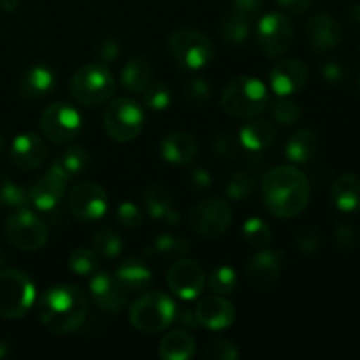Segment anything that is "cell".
<instances>
[{"label": "cell", "instance_id": "obj_13", "mask_svg": "<svg viewBox=\"0 0 360 360\" xmlns=\"http://www.w3.org/2000/svg\"><path fill=\"white\" fill-rule=\"evenodd\" d=\"M69 211L81 221H95L108 211V193L98 183L81 181L69 192Z\"/></svg>", "mask_w": 360, "mask_h": 360}, {"label": "cell", "instance_id": "obj_15", "mask_svg": "<svg viewBox=\"0 0 360 360\" xmlns=\"http://www.w3.org/2000/svg\"><path fill=\"white\" fill-rule=\"evenodd\" d=\"M308 76V65L302 60L287 58L271 69L269 83L274 94L280 97H290L306 86Z\"/></svg>", "mask_w": 360, "mask_h": 360}, {"label": "cell", "instance_id": "obj_52", "mask_svg": "<svg viewBox=\"0 0 360 360\" xmlns=\"http://www.w3.org/2000/svg\"><path fill=\"white\" fill-rule=\"evenodd\" d=\"M281 7L290 14H302L311 7L313 0H278Z\"/></svg>", "mask_w": 360, "mask_h": 360}, {"label": "cell", "instance_id": "obj_17", "mask_svg": "<svg viewBox=\"0 0 360 360\" xmlns=\"http://www.w3.org/2000/svg\"><path fill=\"white\" fill-rule=\"evenodd\" d=\"M195 319L197 323L204 329L221 330L236 322V309L232 302L227 301L224 295H210L197 304Z\"/></svg>", "mask_w": 360, "mask_h": 360}, {"label": "cell", "instance_id": "obj_40", "mask_svg": "<svg viewBox=\"0 0 360 360\" xmlns=\"http://www.w3.org/2000/svg\"><path fill=\"white\" fill-rule=\"evenodd\" d=\"M144 94V104L150 108L151 111H165L171 105L172 94L171 88L165 83H153L151 81L150 86L143 91Z\"/></svg>", "mask_w": 360, "mask_h": 360}, {"label": "cell", "instance_id": "obj_4", "mask_svg": "<svg viewBox=\"0 0 360 360\" xmlns=\"http://www.w3.org/2000/svg\"><path fill=\"white\" fill-rule=\"evenodd\" d=\"M115 90V76L104 63H86L79 67L69 83L70 97L77 104L86 108L105 104L112 97Z\"/></svg>", "mask_w": 360, "mask_h": 360}, {"label": "cell", "instance_id": "obj_9", "mask_svg": "<svg viewBox=\"0 0 360 360\" xmlns=\"http://www.w3.org/2000/svg\"><path fill=\"white\" fill-rule=\"evenodd\" d=\"M6 238L21 252H37L48 241V227L44 221L27 207H18L6 221Z\"/></svg>", "mask_w": 360, "mask_h": 360}, {"label": "cell", "instance_id": "obj_56", "mask_svg": "<svg viewBox=\"0 0 360 360\" xmlns=\"http://www.w3.org/2000/svg\"><path fill=\"white\" fill-rule=\"evenodd\" d=\"M4 262H6V255H4V253L0 252V267H2Z\"/></svg>", "mask_w": 360, "mask_h": 360}, {"label": "cell", "instance_id": "obj_29", "mask_svg": "<svg viewBox=\"0 0 360 360\" xmlns=\"http://www.w3.org/2000/svg\"><path fill=\"white\" fill-rule=\"evenodd\" d=\"M88 165H90V155L86 153V150L81 146H70L53 160L49 171L58 174L65 181H70L76 176L83 174Z\"/></svg>", "mask_w": 360, "mask_h": 360}, {"label": "cell", "instance_id": "obj_28", "mask_svg": "<svg viewBox=\"0 0 360 360\" xmlns=\"http://www.w3.org/2000/svg\"><path fill=\"white\" fill-rule=\"evenodd\" d=\"M195 354V340L183 329L165 334L158 347V355L164 360H188Z\"/></svg>", "mask_w": 360, "mask_h": 360}, {"label": "cell", "instance_id": "obj_44", "mask_svg": "<svg viewBox=\"0 0 360 360\" xmlns=\"http://www.w3.org/2000/svg\"><path fill=\"white\" fill-rule=\"evenodd\" d=\"M116 220H118L122 227L137 229L143 224V213H141V210L136 204L127 200V202L120 204L118 210H116Z\"/></svg>", "mask_w": 360, "mask_h": 360}, {"label": "cell", "instance_id": "obj_21", "mask_svg": "<svg viewBox=\"0 0 360 360\" xmlns=\"http://www.w3.org/2000/svg\"><path fill=\"white\" fill-rule=\"evenodd\" d=\"M67 181L55 174L53 171H48L44 176L34 181V185L28 190V202L39 211H51L62 202L65 195Z\"/></svg>", "mask_w": 360, "mask_h": 360}, {"label": "cell", "instance_id": "obj_23", "mask_svg": "<svg viewBox=\"0 0 360 360\" xmlns=\"http://www.w3.org/2000/svg\"><path fill=\"white\" fill-rule=\"evenodd\" d=\"M199 153L197 141L190 134L174 132L165 134L164 139L160 141V155L165 162L171 165H188L195 160Z\"/></svg>", "mask_w": 360, "mask_h": 360}, {"label": "cell", "instance_id": "obj_1", "mask_svg": "<svg viewBox=\"0 0 360 360\" xmlns=\"http://www.w3.org/2000/svg\"><path fill=\"white\" fill-rule=\"evenodd\" d=\"M311 195L308 178L295 165H278L262 178V199L273 217L288 220L306 210Z\"/></svg>", "mask_w": 360, "mask_h": 360}, {"label": "cell", "instance_id": "obj_2", "mask_svg": "<svg viewBox=\"0 0 360 360\" xmlns=\"http://www.w3.org/2000/svg\"><path fill=\"white\" fill-rule=\"evenodd\" d=\"M90 299L76 285H55L41 294L37 313L53 334H70L86 320Z\"/></svg>", "mask_w": 360, "mask_h": 360}, {"label": "cell", "instance_id": "obj_54", "mask_svg": "<svg viewBox=\"0 0 360 360\" xmlns=\"http://www.w3.org/2000/svg\"><path fill=\"white\" fill-rule=\"evenodd\" d=\"M18 4H20V0H0V7H2L6 13H13L18 7Z\"/></svg>", "mask_w": 360, "mask_h": 360}, {"label": "cell", "instance_id": "obj_48", "mask_svg": "<svg viewBox=\"0 0 360 360\" xmlns=\"http://www.w3.org/2000/svg\"><path fill=\"white\" fill-rule=\"evenodd\" d=\"M297 246L299 250L304 253L316 252L320 246V232L316 231V229H304V231L297 236Z\"/></svg>", "mask_w": 360, "mask_h": 360}, {"label": "cell", "instance_id": "obj_37", "mask_svg": "<svg viewBox=\"0 0 360 360\" xmlns=\"http://www.w3.org/2000/svg\"><path fill=\"white\" fill-rule=\"evenodd\" d=\"M69 267L79 276H91L98 267V255L90 248H76L69 257Z\"/></svg>", "mask_w": 360, "mask_h": 360}, {"label": "cell", "instance_id": "obj_26", "mask_svg": "<svg viewBox=\"0 0 360 360\" xmlns=\"http://www.w3.org/2000/svg\"><path fill=\"white\" fill-rule=\"evenodd\" d=\"M153 81V67L143 56H134L120 72V84L130 94H143Z\"/></svg>", "mask_w": 360, "mask_h": 360}, {"label": "cell", "instance_id": "obj_11", "mask_svg": "<svg viewBox=\"0 0 360 360\" xmlns=\"http://www.w3.org/2000/svg\"><path fill=\"white\" fill-rule=\"evenodd\" d=\"M41 130L55 144H69L76 141L83 130V118L74 105L55 102L42 112Z\"/></svg>", "mask_w": 360, "mask_h": 360}, {"label": "cell", "instance_id": "obj_30", "mask_svg": "<svg viewBox=\"0 0 360 360\" xmlns=\"http://www.w3.org/2000/svg\"><path fill=\"white\" fill-rule=\"evenodd\" d=\"M319 150V136L313 130H299L288 139L285 155L294 164H306Z\"/></svg>", "mask_w": 360, "mask_h": 360}, {"label": "cell", "instance_id": "obj_33", "mask_svg": "<svg viewBox=\"0 0 360 360\" xmlns=\"http://www.w3.org/2000/svg\"><path fill=\"white\" fill-rule=\"evenodd\" d=\"M123 248V239L115 229L102 227L94 236V252L102 259H116Z\"/></svg>", "mask_w": 360, "mask_h": 360}, {"label": "cell", "instance_id": "obj_6", "mask_svg": "<svg viewBox=\"0 0 360 360\" xmlns=\"http://www.w3.org/2000/svg\"><path fill=\"white\" fill-rule=\"evenodd\" d=\"M35 301L30 276L20 269L0 271V316L18 320L28 313Z\"/></svg>", "mask_w": 360, "mask_h": 360}, {"label": "cell", "instance_id": "obj_45", "mask_svg": "<svg viewBox=\"0 0 360 360\" xmlns=\"http://www.w3.org/2000/svg\"><path fill=\"white\" fill-rule=\"evenodd\" d=\"M241 148L243 144L241 141H239V137L232 136V134H221V136H218V139L214 141V153L220 155V157L224 158L238 157Z\"/></svg>", "mask_w": 360, "mask_h": 360}, {"label": "cell", "instance_id": "obj_43", "mask_svg": "<svg viewBox=\"0 0 360 360\" xmlns=\"http://www.w3.org/2000/svg\"><path fill=\"white\" fill-rule=\"evenodd\" d=\"M204 357L211 360H236L239 357V352L231 341L217 340L207 345V348L204 350Z\"/></svg>", "mask_w": 360, "mask_h": 360}, {"label": "cell", "instance_id": "obj_47", "mask_svg": "<svg viewBox=\"0 0 360 360\" xmlns=\"http://www.w3.org/2000/svg\"><path fill=\"white\" fill-rule=\"evenodd\" d=\"M213 185V178H211V172L206 171L202 167H197L190 172V188L195 193H202L206 190L211 188Z\"/></svg>", "mask_w": 360, "mask_h": 360}, {"label": "cell", "instance_id": "obj_3", "mask_svg": "<svg viewBox=\"0 0 360 360\" xmlns=\"http://www.w3.org/2000/svg\"><path fill=\"white\" fill-rule=\"evenodd\" d=\"M220 105L234 118H255L269 105V91L259 77L239 76L225 84Z\"/></svg>", "mask_w": 360, "mask_h": 360}, {"label": "cell", "instance_id": "obj_22", "mask_svg": "<svg viewBox=\"0 0 360 360\" xmlns=\"http://www.w3.org/2000/svg\"><path fill=\"white\" fill-rule=\"evenodd\" d=\"M56 86V74L51 67L44 65V63H35L30 65L20 77V94L25 98L30 101H37V98L46 97L51 94Z\"/></svg>", "mask_w": 360, "mask_h": 360}, {"label": "cell", "instance_id": "obj_32", "mask_svg": "<svg viewBox=\"0 0 360 360\" xmlns=\"http://www.w3.org/2000/svg\"><path fill=\"white\" fill-rule=\"evenodd\" d=\"M252 34V20L227 9L221 21V37L227 44H241Z\"/></svg>", "mask_w": 360, "mask_h": 360}, {"label": "cell", "instance_id": "obj_31", "mask_svg": "<svg viewBox=\"0 0 360 360\" xmlns=\"http://www.w3.org/2000/svg\"><path fill=\"white\" fill-rule=\"evenodd\" d=\"M143 202L153 220H164L172 210V193L164 185H151L144 192Z\"/></svg>", "mask_w": 360, "mask_h": 360}, {"label": "cell", "instance_id": "obj_14", "mask_svg": "<svg viewBox=\"0 0 360 360\" xmlns=\"http://www.w3.org/2000/svg\"><path fill=\"white\" fill-rule=\"evenodd\" d=\"M167 285L174 295L183 301L199 297L206 285V273L197 260L179 259L167 271Z\"/></svg>", "mask_w": 360, "mask_h": 360}, {"label": "cell", "instance_id": "obj_46", "mask_svg": "<svg viewBox=\"0 0 360 360\" xmlns=\"http://www.w3.org/2000/svg\"><path fill=\"white\" fill-rule=\"evenodd\" d=\"M262 7V0H231V4H229V11L241 14V16L248 18L252 21L260 18Z\"/></svg>", "mask_w": 360, "mask_h": 360}, {"label": "cell", "instance_id": "obj_12", "mask_svg": "<svg viewBox=\"0 0 360 360\" xmlns=\"http://www.w3.org/2000/svg\"><path fill=\"white\" fill-rule=\"evenodd\" d=\"M232 224V210L227 200L207 197L200 200L190 213V227L206 239H217L229 231Z\"/></svg>", "mask_w": 360, "mask_h": 360}, {"label": "cell", "instance_id": "obj_49", "mask_svg": "<svg viewBox=\"0 0 360 360\" xmlns=\"http://www.w3.org/2000/svg\"><path fill=\"white\" fill-rule=\"evenodd\" d=\"M336 241L341 248L354 250L359 245V234L350 225H340L336 229Z\"/></svg>", "mask_w": 360, "mask_h": 360}, {"label": "cell", "instance_id": "obj_5", "mask_svg": "<svg viewBox=\"0 0 360 360\" xmlns=\"http://www.w3.org/2000/svg\"><path fill=\"white\" fill-rule=\"evenodd\" d=\"M176 304L164 292H146L130 304L129 320L144 334H157L167 329L176 319Z\"/></svg>", "mask_w": 360, "mask_h": 360}, {"label": "cell", "instance_id": "obj_53", "mask_svg": "<svg viewBox=\"0 0 360 360\" xmlns=\"http://www.w3.org/2000/svg\"><path fill=\"white\" fill-rule=\"evenodd\" d=\"M347 20L350 21L354 27L360 28V4H357V6H354V7H350V9H348Z\"/></svg>", "mask_w": 360, "mask_h": 360}, {"label": "cell", "instance_id": "obj_35", "mask_svg": "<svg viewBox=\"0 0 360 360\" xmlns=\"http://www.w3.org/2000/svg\"><path fill=\"white\" fill-rule=\"evenodd\" d=\"M28 204V192L9 179L7 176L0 174V207H11V210H18V207H25Z\"/></svg>", "mask_w": 360, "mask_h": 360}, {"label": "cell", "instance_id": "obj_7", "mask_svg": "<svg viewBox=\"0 0 360 360\" xmlns=\"http://www.w3.org/2000/svg\"><path fill=\"white\" fill-rule=\"evenodd\" d=\"M102 125H104L105 134L116 143H130L143 130V108L129 97L115 98L104 109Z\"/></svg>", "mask_w": 360, "mask_h": 360}, {"label": "cell", "instance_id": "obj_55", "mask_svg": "<svg viewBox=\"0 0 360 360\" xmlns=\"http://www.w3.org/2000/svg\"><path fill=\"white\" fill-rule=\"evenodd\" d=\"M6 355H7V347L4 343H0V359L6 357Z\"/></svg>", "mask_w": 360, "mask_h": 360}, {"label": "cell", "instance_id": "obj_20", "mask_svg": "<svg viewBox=\"0 0 360 360\" xmlns=\"http://www.w3.org/2000/svg\"><path fill=\"white\" fill-rule=\"evenodd\" d=\"M281 276V252L262 248L248 264L250 283L260 290L274 287Z\"/></svg>", "mask_w": 360, "mask_h": 360}, {"label": "cell", "instance_id": "obj_18", "mask_svg": "<svg viewBox=\"0 0 360 360\" xmlns=\"http://www.w3.org/2000/svg\"><path fill=\"white\" fill-rule=\"evenodd\" d=\"M9 157L21 171H34L44 164L48 157V148L37 134H20L11 143Z\"/></svg>", "mask_w": 360, "mask_h": 360}, {"label": "cell", "instance_id": "obj_19", "mask_svg": "<svg viewBox=\"0 0 360 360\" xmlns=\"http://www.w3.org/2000/svg\"><path fill=\"white\" fill-rule=\"evenodd\" d=\"M306 35L315 51L327 53L341 42L343 28L330 14L316 13L306 23Z\"/></svg>", "mask_w": 360, "mask_h": 360}, {"label": "cell", "instance_id": "obj_10", "mask_svg": "<svg viewBox=\"0 0 360 360\" xmlns=\"http://www.w3.org/2000/svg\"><path fill=\"white\" fill-rule=\"evenodd\" d=\"M255 41L260 51L269 58L283 56L294 44V25L285 13H267L259 18Z\"/></svg>", "mask_w": 360, "mask_h": 360}, {"label": "cell", "instance_id": "obj_25", "mask_svg": "<svg viewBox=\"0 0 360 360\" xmlns=\"http://www.w3.org/2000/svg\"><path fill=\"white\" fill-rule=\"evenodd\" d=\"M276 139V129L269 120L260 118H250L243 125L241 132H239V141H241L243 148L250 151H262L267 150L271 144Z\"/></svg>", "mask_w": 360, "mask_h": 360}, {"label": "cell", "instance_id": "obj_41", "mask_svg": "<svg viewBox=\"0 0 360 360\" xmlns=\"http://www.w3.org/2000/svg\"><path fill=\"white\" fill-rule=\"evenodd\" d=\"M301 115L302 111L297 102L290 101L287 97H281L280 101L271 105V116L280 125H294L301 120Z\"/></svg>", "mask_w": 360, "mask_h": 360}, {"label": "cell", "instance_id": "obj_38", "mask_svg": "<svg viewBox=\"0 0 360 360\" xmlns=\"http://www.w3.org/2000/svg\"><path fill=\"white\" fill-rule=\"evenodd\" d=\"M210 288L214 294L220 295H229L236 290V285H238V274L232 267L229 266H220L211 273L210 276Z\"/></svg>", "mask_w": 360, "mask_h": 360}, {"label": "cell", "instance_id": "obj_27", "mask_svg": "<svg viewBox=\"0 0 360 360\" xmlns=\"http://www.w3.org/2000/svg\"><path fill=\"white\" fill-rule=\"evenodd\" d=\"M116 280L129 294L132 292H144L153 281V273L150 267L141 260H125L116 269Z\"/></svg>", "mask_w": 360, "mask_h": 360}, {"label": "cell", "instance_id": "obj_34", "mask_svg": "<svg viewBox=\"0 0 360 360\" xmlns=\"http://www.w3.org/2000/svg\"><path fill=\"white\" fill-rule=\"evenodd\" d=\"M243 238L246 239L248 245H252L253 248H269L271 239H273V234H271V229L262 218H248V220L243 224Z\"/></svg>", "mask_w": 360, "mask_h": 360}, {"label": "cell", "instance_id": "obj_24", "mask_svg": "<svg viewBox=\"0 0 360 360\" xmlns=\"http://www.w3.org/2000/svg\"><path fill=\"white\" fill-rule=\"evenodd\" d=\"M330 199L334 206L345 213H357L360 211V176L343 174L333 183Z\"/></svg>", "mask_w": 360, "mask_h": 360}, {"label": "cell", "instance_id": "obj_36", "mask_svg": "<svg viewBox=\"0 0 360 360\" xmlns=\"http://www.w3.org/2000/svg\"><path fill=\"white\" fill-rule=\"evenodd\" d=\"M151 253L167 257H183L188 253L190 243L183 236L176 234H162L155 239L153 246H150Z\"/></svg>", "mask_w": 360, "mask_h": 360}, {"label": "cell", "instance_id": "obj_39", "mask_svg": "<svg viewBox=\"0 0 360 360\" xmlns=\"http://www.w3.org/2000/svg\"><path fill=\"white\" fill-rule=\"evenodd\" d=\"M227 195L231 197L232 200H243L246 197H250L255 190V179H253L252 174L248 172H234L231 174V178L227 179Z\"/></svg>", "mask_w": 360, "mask_h": 360}, {"label": "cell", "instance_id": "obj_16", "mask_svg": "<svg viewBox=\"0 0 360 360\" xmlns=\"http://www.w3.org/2000/svg\"><path fill=\"white\" fill-rule=\"evenodd\" d=\"M129 292L120 285L116 276L108 273H94L90 280V299L101 311L120 313L127 306Z\"/></svg>", "mask_w": 360, "mask_h": 360}, {"label": "cell", "instance_id": "obj_57", "mask_svg": "<svg viewBox=\"0 0 360 360\" xmlns=\"http://www.w3.org/2000/svg\"><path fill=\"white\" fill-rule=\"evenodd\" d=\"M2 146H4V141H2V136H0V153H2Z\"/></svg>", "mask_w": 360, "mask_h": 360}, {"label": "cell", "instance_id": "obj_42", "mask_svg": "<svg viewBox=\"0 0 360 360\" xmlns=\"http://www.w3.org/2000/svg\"><path fill=\"white\" fill-rule=\"evenodd\" d=\"M185 97L188 98V102L195 105H202L206 102H210L211 98V86L206 79L202 77H193L186 83L185 86Z\"/></svg>", "mask_w": 360, "mask_h": 360}, {"label": "cell", "instance_id": "obj_51", "mask_svg": "<svg viewBox=\"0 0 360 360\" xmlns=\"http://www.w3.org/2000/svg\"><path fill=\"white\" fill-rule=\"evenodd\" d=\"M322 74L329 83L334 84H340L347 79V70H345V67L338 62H327L326 65H323Z\"/></svg>", "mask_w": 360, "mask_h": 360}, {"label": "cell", "instance_id": "obj_50", "mask_svg": "<svg viewBox=\"0 0 360 360\" xmlns=\"http://www.w3.org/2000/svg\"><path fill=\"white\" fill-rule=\"evenodd\" d=\"M120 44L115 37H104L97 44V55L102 62H112L118 56Z\"/></svg>", "mask_w": 360, "mask_h": 360}, {"label": "cell", "instance_id": "obj_8", "mask_svg": "<svg viewBox=\"0 0 360 360\" xmlns=\"http://www.w3.org/2000/svg\"><path fill=\"white\" fill-rule=\"evenodd\" d=\"M169 51L186 70L204 69L213 58V42L195 28H178L169 37Z\"/></svg>", "mask_w": 360, "mask_h": 360}]
</instances>
